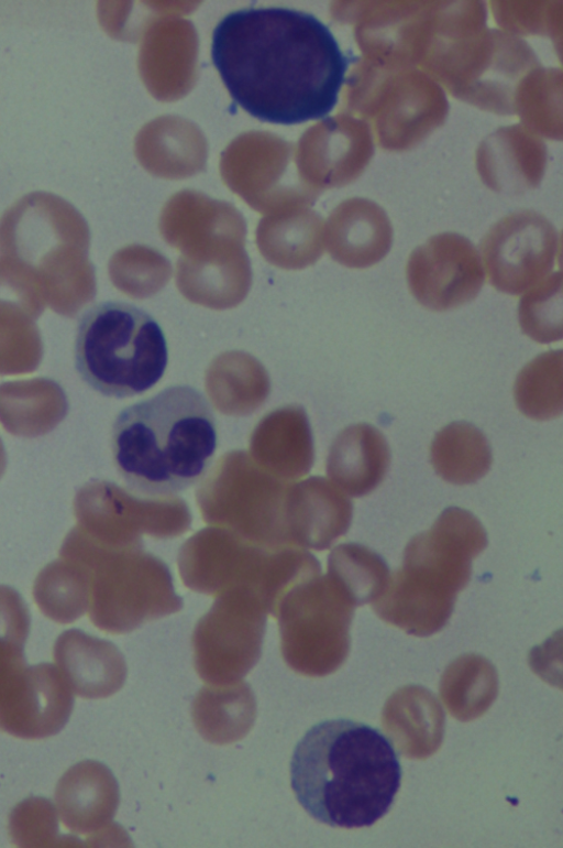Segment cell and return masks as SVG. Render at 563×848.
Wrapping results in <instances>:
<instances>
[{
  "label": "cell",
  "instance_id": "obj_1",
  "mask_svg": "<svg viewBox=\"0 0 563 848\" xmlns=\"http://www.w3.org/2000/svg\"><path fill=\"white\" fill-rule=\"evenodd\" d=\"M211 59L232 100L252 117L292 126L327 118L358 59L311 13L283 8L229 12L214 26Z\"/></svg>",
  "mask_w": 563,
  "mask_h": 848
},
{
  "label": "cell",
  "instance_id": "obj_2",
  "mask_svg": "<svg viewBox=\"0 0 563 848\" xmlns=\"http://www.w3.org/2000/svg\"><path fill=\"white\" fill-rule=\"evenodd\" d=\"M401 783L390 740L351 719L312 726L290 761V784L301 807L331 827H369L389 812Z\"/></svg>",
  "mask_w": 563,
  "mask_h": 848
},
{
  "label": "cell",
  "instance_id": "obj_3",
  "mask_svg": "<svg viewBox=\"0 0 563 848\" xmlns=\"http://www.w3.org/2000/svg\"><path fill=\"white\" fill-rule=\"evenodd\" d=\"M217 446L212 407L188 384L167 387L124 407L112 424L115 468L142 496L167 497L194 486L210 467Z\"/></svg>",
  "mask_w": 563,
  "mask_h": 848
},
{
  "label": "cell",
  "instance_id": "obj_4",
  "mask_svg": "<svg viewBox=\"0 0 563 848\" xmlns=\"http://www.w3.org/2000/svg\"><path fill=\"white\" fill-rule=\"evenodd\" d=\"M486 545V531L470 511L445 509L430 530L409 541L400 568L389 576L376 604L377 611L417 632L439 628L471 579L473 558Z\"/></svg>",
  "mask_w": 563,
  "mask_h": 848
},
{
  "label": "cell",
  "instance_id": "obj_5",
  "mask_svg": "<svg viewBox=\"0 0 563 848\" xmlns=\"http://www.w3.org/2000/svg\"><path fill=\"white\" fill-rule=\"evenodd\" d=\"M74 363L80 379L102 395L124 399L152 389L168 363L165 334L145 309L104 301L78 319Z\"/></svg>",
  "mask_w": 563,
  "mask_h": 848
},
{
  "label": "cell",
  "instance_id": "obj_6",
  "mask_svg": "<svg viewBox=\"0 0 563 848\" xmlns=\"http://www.w3.org/2000/svg\"><path fill=\"white\" fill-rule=\"evenodd\" d=\"M74 695L56 665H27L25 657L0 667V730L21 739H44L68 721Z\"/></svg>",
  "mask_w": 563,
  "mask_h": 848
},
{
  "label": "cell",
  "instance_id": "obj_7",
  "mask_svg": "<svg viewBox=\"0 0 563 848\" xmlns=\"http://www.w3.org/2000/svg\"><path fill=\"white\" fill-rule=\"evenodd\" d=\"M406 276L413 297L435 312L474 300L485 278L476 250L455 236L438 237L416 249L408 260Z\"/></svg>",
  "mask_w": 563,
  "mask_h": 848
},
{
  "label": "cell",
  "instance_id": "obj_8",
  "mask_svg": "<svg viewBox=\"0 0 563 848\" xmlns=\"http://www.w3.org/2000/svg\"><path fill=\"white\" fill-rule=\"evenodd\" d=\"M490 284L519 295L550 273L556 257L553 231L536 219H512L497 227L483 246Z\"/></svg>",
  "mask_w": 563,
  "mask_h": 848
},
{
  "label": "cell",
  "instance_id": "obj_9",
  "mask_svg": "<svg viewBox=\"0 0 563 848\" xmlns=\"http://www.w3.org/2000/svg\"><path fill=\"white\" fill-rule=\"evenodd\" d=\"M53 655L70 691L80 697H106L122 683L123 663L115 648L79 630L63 632Z\"/></svg>",
  "mask_w": 563,
  "mask_h": 848
},
{
  "label": "cell",
  "instance_id": "obj_10",
  "mask_svg": "<svg viewBox=\"0 0 563 848\" xmlns=\"http://www.w3.org/2000/svg\"><path fill=\"white\" fill-rule=\"evenodd\" d=\"M54 800L62 824L74 834L85 835L112 816L118 802L117 785L106 767L82 761L62 775Z\"/></svg>",
  "mask_w": 563,
  "mask_h": 848
},
{
  "label": "cell",
  "instance_id": "obj_11",
  "mask_svg": "<svg viewBox=\"0 0 563 848\" xmlns=\"http://www.w3.org/2000/svg\"><path fill=\"white\" fill-rule=\"evenodd\" d=\"M390 464L385 436L373 425L360 423L343 430L334 441L328 474L352 497H363L383 481Z\"/></svg>",
  "mask_w": 563,
  "mask_h": 848
},
{
  "label": "cell",
  "instance_id": "obj_12",
  "mask_svg": "<svg viewBox=\"0 0 563 848\" xmlns=\"http://www.w3.org/2000/svg\"><path fill=\"white\" fill-rule=\"evenodd\" d=\"M435 472L453 485H470L483 478L493 461L486 436L467 422H453L440 430L431 444Z\"/></svg>",
  "mask_w": 563,
  "mask_h": 848
},
{
  "label": "cell",
  "instance_id": "obj_13",
  "mask_svg": "<svg viewBox=\"0 0 563 848\" xmlns=\"http://www.w3.org/2000/svg\"><path fill=\"white\" fill-rule=\"evenodd\" d=\"M514 396L517 407L537 421L555 418L563 411V352H543L518 373Z\"/></svg>",
  "mask_w": 563,
  "mask_h": 848
},
{
  "label": "cell",
  "instance_id": "obj_14",
  "mask_svg": "<svg viewBox=\"0 0 563 848\" xmlns=\"http://www.w3.org/2000/svg\"><path fill=\"white\" fill-rule=\"evenodd\" d=\"M339 218L331 247L335 260L349 268L365 269L386 256L390 231L377 211L356 208Z\"/></svg>",
  "mask_w": 563,
  "mask_h": 848
},
{
  "label": "cell",
  "instance_id": "obj_15",
  "mask_svg": "<svg viewBox=\"0 0 563 848\" xmlns=\"http://www.w3.org/2000/svg\"><path fill=\"white\" fill-rule=\"evenodd\" d=\"M329 570L356 604L380 596L390 576L382 556L355 543L341 544L332 551Z\"/></svg>",
  "mask_w": 563,
  "mask_h": 848
},
{
  "label": "cell",
  "instance_id": "obj_16",
  "mask_svg": "<svg viewBox=\"0 0 563 848\" xmlns=\"http://www.w3.org/2000/svg\"><path fill=\"white\" fill-rule=\"evenodd\" d=\"M41 611L58 623H70L87 608V589L75 566L54 563L43 569L33 590Z\"/></svg>",
  "mask_w": 563,
  "mask_h": 848
},
{
  "label": "cell",
  "instance_id": "obj_17",
  "mask_svg": "<svg viewBox=\"0 0 563 848\" xmlns=\"http://www.w3.org/2000/svg\"><path fill=\"white\" fill-rule=\"evenodd\" d=\"M521 330L532 340L549 344L562 339V273L555 272L528 290L518 306Z\"/></svg>",
  "mask_w": 563,
  "mask_h": 848
},
{
  "label": "cell",
  "instance_id": "obj_18",
  "mask_svg": "<svg viewBox=\"0 0 563 848\" xmlns=\"http://www.w3.org/2000/svg\"><path fill=\"white\" fill-rule=\"evenodd\" d=\"M57 812L46 798L30 797L18 804L9 817V833L20 847L74 846L71 838L58 835Z\"/></svg>",
  "mask_w": 563,
  "mask_h": 848
},
{
  "label": "cell",
  "instance_id": "obj_19",
  "mask_svg": "<svg viewBox=\"0 0 563 848\" xmlns=\"http://www.w3.org/2000/svg\"><path fill=\"white\" fill-rule=\"evenodd\" d=\"M30 631L27 607L16 591L0 586V640L24 645Z\"/></svg>",
  "mask_w": 563,
  "mask_h": 848
}]
</instances>
